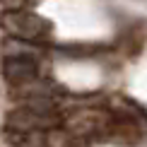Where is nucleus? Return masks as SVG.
<instances>
[{
	"instance_id": "obj_2",
	"label": "nucleus",
	"mask_w": 147,
	"mask_h": 147,
	"mask_svg": "<svg viewBox=\"0 0 147 147\" xmlns=\"http://www.w3.org/2000/svg\"><path fill=\"white\" fill-rule=\"evenodd\" d=\"M58 125H60L58 113H39L27 106L12 109L7 116L10 133H36V130H51V128H58Z\"/></svg>"
},
{
	"instance_id": "obj_3",
	"label": "nucleus",
	"mask_w": 147,
	"mask_h": 147,
	"mask_svg": "<svg viewBox=\"0 0 147 147\" xmlns=\"http://www.w3.org/2000/svg\"><path fill=\"white\" fill-rule=\"evenodd\" d=\"M3 75L12 87H22L39 77V63L34 56H5Z\"/></svg>"
},
{
	"instance_id": "obj_1",
	"label": "nucleus",
	"mask_w": 147,
	"mask_h": 147,
	"mask_svg": "<svg viewBox=\"0 0 147 147\" xmlns=\"http://www.w3.org/2000/svg\"><path fill=\"white\" fill-rule=\"evenodd\" d=\"M0 29L17 41H29L39 44L51 36V22L44 20L41 15L32 12L29 7H17V10H3L0 12Z\"/></svg>"
}]
</instances>
